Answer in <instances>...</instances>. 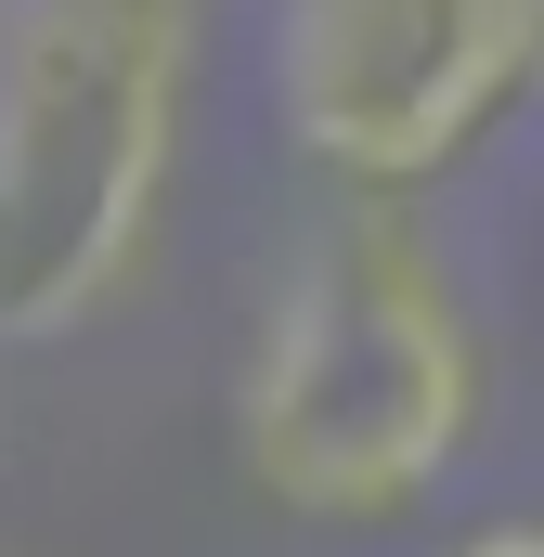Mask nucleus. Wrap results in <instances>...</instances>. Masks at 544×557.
Returning a JSON list of instances; mask_svg holds the SVG:
<instances>
[{"mask_svg": "<svg viewBox=\"0 0 544 557\" xmlns=\"http://www.w3.org/2000/svg\"><path fill=\"white\" fill-rule=\"evenodd\" d=\"M441 557H544V519H480V532H454Z\"/></svg>", "mask_w": 544, "mask_h": 557, "instance_id": "20e7f679", "label": "nucleus"}, {"mask_svg": "<svg viewBox=\"0 0 544 557\" xmlns=\"http://www.w3.org/2000/svg\"><path fill=\"white\" fill-rule=\"evenodd\" d=\"M493 416V337L467 273L403 195H337L260 285L234 350V467L311 532L415 519Z\"/></svg>", "mask_w": 544, "mask_h": 557, "instance_id": "f257e3e1", "label": "nucleus"}, {"mask_svg": "<svg viewBox=\"0 0 544 557\" xmlns=\"http://www.w3.org/2000/svg\"><path fill=\"white\" fill-rule=\"evenodd\" d=\"M208 91V0L0 13V350L91 337L169 234Z\"/></svg>", "mask_w": 544, "mask_h": 557, "instance_id": "f03ea898", "label": "nucleus"}, {"mask_svg": "<svg viewBox=\"0 0 544 557\" xmlns=\"http://www.w3.org/2000/svg\"><path fill=\"white\" fill-rule=\"evenodd\" d=\"M260 104L337 195H415L544 104V0H272Z\"/></svg>", "mask_w": 544, "mask_h": 557, "instance_id": "7ed1b4c3", "label": "nucleus"}, {"mask_svg": "<svg viewBox=\"0 0 544 557\" xmlns=\"http://www.w3.org/2000/svg\"><path fill=\"white\" fill-rule=\"evenodd\" d=\"M0 13H13V0H0Z\"/></svg>", "mask_w": 544, "mask_h": 557, "instance_id": "39448f33", "label": "nucleus"}]
</instances>
